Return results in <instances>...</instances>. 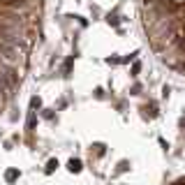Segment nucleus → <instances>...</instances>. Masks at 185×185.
I'll list each match as a JSON object with an SVG mask.
<instances>
[{"label":"nucleus","instance_id":"f257e3e1","mask_svg":"<svg viewBox=\"0 0 185 185\" xmlns=\"http://www.w3.org/2000/svg\"><path fill=\"white\" fill-rule=\"evenodd\" d=\"M69 171H81V162L79 160H69Z\"/></svg>","mask_w":185,"mask_h":185},{"label":"nucleus","instance_id":"f03ea898","mask_svg":"<svg viewBox=\"0 0 185 185\" xmlns=\"http://www.w3.org/2000/svg\"><path fill=\"white\" fill-rule=\"evenodd\" d=\"M16 176H19V174H16V171H14V169H12V171H7V180H14V178H16Z\"/></svg>","mask_w":185,"mask_h":185},{"label":"nucleus","instance_id":"7ed1b4c3","mask_svg":"<svg viewBox=\"0 0 185 185\" xmlns=\"http://www.w3.org/2000/svg\"><path fill=\"white\" fill-rule=\"evenodd\" d=\"M171 185H185V176H183V178H178V180H174Z\"/></svg>","mask_w":185,"mask_h":185}]
</instances>
